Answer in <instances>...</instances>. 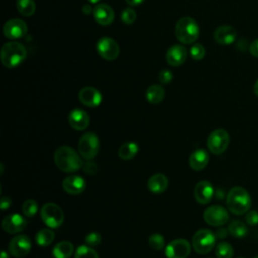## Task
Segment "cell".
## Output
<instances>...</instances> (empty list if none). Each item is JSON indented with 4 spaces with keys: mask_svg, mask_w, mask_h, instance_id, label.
Returning <instances> with one entry per match:
<instances>
[{
    "mask_svg": "<svg viewBox=\"0 0 258 258\" xmlns=\"http://www.w3.org/2000/svg\"><path fill=\"white\" fill-rule=\"evenodd\" d=\"M54 164L63 172H76L83 167V161L76 150L70 146H59L53 154Z\"/></svg>",
    "mask_w": 258,
    "mask_h": 258,
    "instance_id": "1",
    "label": "cell"
},
{
    "mask_svg": "<svg viewBox=\"0 0 258 258\" xmlns=\"http://www.w3.org/2000/svg\"><path fill=\"white\" fill-rule=\"evenodd\" d=\"M228 210L234 215L246 214L252 205L249 192L242 186L232 187L226 196Z\"/></svg>",
    "mask_w": 258,
    "mask_h": 258,
    "instance_id": "2",
    "label": "cell"
},
{
    "mask_svg": "<svg viewBox=\"0 0 258 258\" xmlns=\"http://www.w3.org/2000/svg\"><path fill=\"white\" fill-rule=\"evenodd\" d=\"M26 55L25 47L17 41H9L1 48V61L6 68L18 67L26 58Z\"/></svg>",
    "mask_w": 258,
    "mask_h": 258,
    "instance_id": "3",
    "label": "cell"
},
{
    "mask_svg": "<svg viewBox=\"0 0 258 258\" xmlns=\"http://www.w3.org/2000/svg\"><path fill=\"white\" fill-rule=\"evenodd\" d=\"M175 36L184 44L194 43L200 34V27L197 21L188 16L181 17L175 24Z\"/></svg>",
    "mask_w": 258,
    "mask_h": 258,
    "instance_id": "4",
    "label": "cell"
},
{
    "mask_svg": "<svg viewBox=\"0 0 258 258\" xmlns=\"http://www.w3.org/2000/svg\"><path fill=\"white\" fill-rule=\"evenodd\" d=\"M216 236L209 229L198 230L191 239V246L194 250L201 255L209 253L216 245Z\"/></svg>",
    "mask_w": 258,
    "mask_h": 258,
    "instance_id": "5",
    "label": "cell"
},
{
    "mask_svg": "<svg viewBox=\"0 0 258 258\" xmlns=\"http://www.w3.org/2000/svg\"><path fill=\"white\" fill-rule=\"evenodd\" d=\"M100 149L99 137L94 132L84 133L78 143V150L80 155L86 160L95 158Z\"/></svg>",
    "mask_w": 258,
    "mask_h": 258,
    "instance_id": "6",
    "label": "cell"
},
{
    "mask_svg": "<svg viewBox=\"0 0 258 258\" xmlns=\"http://www.w3.org/2000/svg\"><path fill=\"white\" fill-rule=\"evenodd\" d=\"M40 218L48 228L56 229L62 225L64 214L56 204L46 203L40 209Z\"/></svg>",
    "mask_w": 258,
    "mask_h": 258,
    "instance_id": "7",
    "label": "cell"
},
{
    "mask_svg": "<svg viewBox=\"0 0 258 258\" xmlns=\"http://www.w3.org/2000/svg\"><path fill=\"white\" fill-rule=\"evenodd\" d=\"M230 144V135L223 129H215L212 131L207 140V146L210 152L215 155H220L224 153Z\"/></svg>",
    "mask_w": 258,
    "mask_h": 258,
    "instance_id": "8",
    "label": "cell"
},
{
    "mask_svg": "<svg viewBox=\"0 0 258 258\" xmlns=\"http://www.w3.org/2000/svg\"><path fill=\"white\" fill-rule=\"evenodd\" d=\"M205 222L213 227H221L228 223L229 214L228 211L219 205H214L208 207L203 214Z\"/></svg>",
    "mask_w": 258,
    "mask_h": 258,
    "instance_id": "9",
    "label": "cell"
},
{
    "mask_svg": "<svg viewBox=\"0 0 258 258\" xmlns=\"http://www.w3.org/2000/svg\"><path fill=\"white\" fill-rule=\"evenodd\" d=\"M8 250L14 257H24L31 250V240L27 235H16L10 240Z\"/></svg>",
    "mask_w": 258,
    "mask_h": 258,
    "instance_id": "10",
    "label": "cell"
},
{
    "mask_svg": "<svg viewBox=\"0 0 258 258\" xmlns=\"http://www.w3.org/2000/svg\"><path fill=\"white\" fill-rule=\"evenodd\" d=\"M97 51L101 57L107 60L116 59L119 55L120 48L118 43L110 37H102L99 39L96 45Z\"/></svg>",
    "mask_w": 258,
    "mask_h": 258,
    "instance_id": "11",
    "label": "cell"
},
{
    "mask_svg": "<svg viewBox=\"0 0 258 258\" xmlns=\"http://www.w3.org/2000/svg\"><path fill=\"white\" fill-rule=\"evenodd\" d=\"M191 245L185 239H175L165 247L167 258H186L190 254Z\"/></svg>",
    "mask_w": 258,
    "mask_h": 258,
    "instance_id": "12",
    "label": "cell"
},
{
    "mask_svg": "<svg viewBox=\"0 0 258 258\" xmlns=\"http://www.w3.org/2000/svg\"><path fill=\"white\" fill-rule=\"evenodd\" d=\"M3 33L9 39H18L27 33V25L23 20L13 18L4 24Z\"/></svg>",
    "mask_w": 258,
    "mask_h": 258,
    "instance_id": "13",
    "label": "cell"
},
{
    "mask_svg": "<svg viewBox=\"0 0 258 258\" xmlns=\"http://www.w3.org/2000/svg\"><path fill=\"white\" fill-rule=\"evenodd\" d=\"M27 225L25 218L19 214H10L2 220V229L9 234L22 232Z\"/></svg>",
    "mask_w": 258,
    "mask_h": 258,
    "instance_id": "14",
    "label": "cell"
},
{
    "mask_svg": "<svg viewBox=\"0 0 258 258\" xmlns=\"http://www.w3.org/2000/svg\"><path fill=\"white\" fill-rule=\"evenodd\" d=\"M80 102L90 108L98 107L102 102V94L99 90L93 87H85L79 92Z\"/></svg>",
    "mask_w": 258,
    "mask_h": 258,
    "instance_id": "15",
    "label": "cell"
},
{
    "mask_svg": "<svg viewBox=\"0 0 258 258\" xmlns=\"http://www.w3.org/2000/svg\"><path fill=\"white\" fill-rule=\"evenodd\" d=\"M215 194L213 184L208 180L199 181L194 189V196L196 201L201 205L209 204Z\"/></svg>",
    "mask_w": 258,
    "mask_h": 258,
    "instance_id": "16",
    "label": "cell"
},
{
    "mask_svg": "<svg viewBox=\"0 0 258 258\" xmlns=\"http://www.w3.org/2000/svg\"><path fill=\"white\" fill-rule=\"evenodd\" d=\"M61 186L66 192L76 196L82 194L85 190L87 184L81 175L72 174L63 178Z\"/></svg>",
    "mask_w": 258,
    "mask_h": 258,
    "instance_id": "17",
    "label": "cell"
},
{
    "mask_svg": "<svg viewBox=\"0 0 258 258\" xmlns=\"http://www.w3.org/2000/svg\"><path fill=\"white\" fill-rule=\"evenodd\" d=\"M69 124L75 130H85L90 124V117L86 111L76 108L73 109L69 114Z\"/></svg>",
    "mask_w": 258,
    "mask_h": 258,
    "instance_id": "18",
    "label": "cell"
},
{
    "mask_svg": "<svg viewBox=\"0 0 258 258\" xmlns=\"http://www.w3.org/2000/svg\"><path fill=\"white\" fill-rule=\"evenodd\" d=\"M237 31L233 26L221 25L214 32V39L222 45H228L236 40Z\"/></svg>",
    "mask_w": 258,
    "mask_h": 258,
    "instance_id": "19",
    "label": "cell"
},
{
    "mask_svg": "<svg viewBox=\"0 0 258 258\" xmlns=\"http://www.w3.org/2000/svg\"><path fill=\"white\" fill-rule=\"evenodd\" d=\"M93 15L95 20L103 26L110 25L114 20V11L107 4H98L93 9Z\"/></svg>",
    "mask_w": 258,
    "mask_h": 258,
    "instance_id": "20",
    "label": "cell"
},
{
    "mask_svg": "<svg viewBox=\"0 0 258 258\" xmlns=\"http://www.w3.org/2000/svg\"><path fill=\"white\" fill-rule=\"evenodd\" d=\"M209 160H210V157H209L208 151L203 148H199V149H196L189 155L188 163L191 169L199 171L204 169L208 165Z\"/></svg>",
    "mask_w": 258,
    "mask_h": 258,
    "instance_id": "21",
    "label": "cell"
},
{
    "mask_svg": "<svg viewBox=\"0 0 258 258\" xmlns=\"http://www.w3.org/2000/svg\"><path fill=\"white\" fill-rule=\"evenodd\" d=\"M186 59V49L182 45H172L166 52V61L172 66L177 67L182 64Z\"/></svg>",
    "mask_w": 258,
    "mask_h": 258,
    "instance_id": "22",
    "label": "cell"
},
{
    "mask_svg": "<svg viewBox=\"0 0 258 258\" xmlns=\"http://www.w3.org/2000/svg\"><path fill=\"white\" fill-rule=\"evenodd\" d=\"M168 186V178L163 173H155L151 175L147 181V187L152 194H161Z\"/></svg>",
    "mask_w": 258,
    "mask_h": 258,
    "instance_id": "23",
    "label": "cell"
},
{
    "mask_svg": "<svg viewBox=\"0 0 258 258\" xmlns=\"http://www.w3.org/2000/svg\"><path fill=\"white\" fill-rule=\"evenodd\" d=\"M165 96V91L160 85H151L147 88L145 97L150 104H159L163 101Z\"/></svg>",
    "mask_w": 258,
    "mask_h": 258,
    "instance_id": "24",
    "label": "cell"
},
{
    "mask_svg": "<svg viewBox=\"0 0 258 258\" xmlns=\"http://www.w3.org/2000/svg\"><path fill=\"white\" fill-rule=\"evenodd\" d=\"M74 253V245L70 241H60L52 249L54 258H70Z\"/></svg>",
    "mask_w": 258,
    "mask_h": 258,
    "instance_id": "25",
    "label": "cell"
},
{
    "mask_svg": "<svg viewBox=\"0 0 258 258\" xmlns=\"http://www.w3.org/2000/svg\"><path fill=\"white\" fill-rule=\"evenodd\" d=\"M139 146L135 142H126L118 149V156L123 160H130L138 153Z\"/></svg>",
    "mask_w": 258,
    "mask_h": 258,
    "instance_id": "26",
    "label": "cell"
},
{
    "mask_svg": "<svg viewBox=\"0 0 258 258\" xmlns=\"http://www.w3.org/2000/svg\"><path fill=\"white\" fill-rule=\"evenodd\" d=\"M54 236L55 234L51 228H44L37 232L35 236V242L38 246L47 247L53 242Z\"/></svg>",
    "mask_w": 258,
    "mask_h": 258,
    "instance_id": "27",
    "label": "cell"
},
{
    "mask_svg": "<svg viewBox=\"0 0 258 258\" xmlns=\"http://www.w3.org/2000/svg\"><path fill=\"white\" fill-rule=\"evenodd\" d=\"M228 231H229V234L232 237L238 238V239L244 238L248 233V229L246 227V224L243 223L240 220L232 221L228 226Z\"/></svg>",
    "mask_w": 258,
    "mask_h": 258,
    "instance_id": "28",
    "label": "cell"
},
{
    "mask_svg": "<svg viewBox=\"0 0 258 258\" xmlns=\"http://www.w3.org/2000/svg\"><path fill=\"white\" fill-rule=\"evenodd\" d=\"M16 8L21 15L29 17L34 14L36 6L33 0H17Z\"/></svg>",
    "mask_w": 258,
    "mask_h": 258,
    "instance_id": "29",
    "label": "cell"
},
{
    "mask_svg": "<svg viewBox=\"0 0 258 258\" xmlns=\"http://www.w3.org/2000/svg\"><path fill=\"white\" fill-rule=\"evenodd\" d=\"M215 254L217 258H233L234 249L230 243L223 241L216 245Z\"/></svg>",
    "mask_w": 258,
    "mask_h": 258,
    "instance_id": "30",
    "label": "cell"
},
{
    "mask_svg": "<svg viewBox=\"0 0 258 258\" xmlns=\"http://www.w3.org/2000/svg\"><path fill=\"white\" fill-rule=\"evenodd\" d=\"M75 258H99L97 251L93 248L85 245H80L75 252Z\"/></svg>",
    "mask_w": 258,
    "mask_h": 258,
    "instance_id": "31",
    "label": "cell"
},
{
    "mask_svg": "<svg viewBox=\"0 0 258 258\" xmlns=\"http://www.w3.org/2000/svg\"><path fill=\"white\" fill-rule=\"evenodd\" d=\"M38 212V205L34 200H26L22 205V213L25 217H34Z\"/></svg>",
    "mask_w": 258,
    "mask_h": 258,
    "instance_id": "32",
    "label": "cell"
},
{
    "mask_svg": "<svg viewBox=\"0 0 258 258\" xmlns=\"http://www.w3.org/2000/svg\"><path fill=\"white\" fill-rule=\"evenodd\" d=\"M148 245L153 250H156V251L162 250L165 246V241H164L163 236L158 233H154V234L150 235V237L148 239Z\"/></svg>",
    "mask_w": 258,
    "mask_h": 258,
    "instance_id": "33",
    "label": "cell"
},
{
    "mask_svg": "<svg viewBox=\"0 0 258 258\" xmlns=\"http://www.w3.org/2000/svg\"><path fill=\"white\" fill-rule=\"evenodd\" d=\"M189 53H190V56L196 59V60H201L205 57V54H206V50H205V47L200 44V43H195L191 47H190V50H189Z\"/></svg>",
    "mask_w": 258,
    "mask_h": 258,
    "instance_id": "34",
    "label": "cell"
},
{
    "mask_svg": "<svg viewBox=\"0 0 258 258\" xmlns=\"http://www.w3.org/2000/svg\"><path fill=\"white\" fill-rule=\"evenodd\" d=\"M121 20L127 24L130 25L136 20V12L132 8H125L121 13Z\"/></svg>",
    "mask_w": 258,
    "mask_h": 258,
    "instance_id": "35",
    "label": "cell"
},
{
    "mask_svg": "<svg viewBox=\"0 0 258 258\" xmlns=\"http://www.w3.org/2000/svg\"><path fill=\"white\" fill-rule=\"evenodd\" d=\"M102 241V237L97 232H91L85 237V243L90 247H97L100 245Z\"/></svg>",
    "mask_w": 258,
    "mask_h": 258,
    "instance_id": "36",
    "label": "cell"
},
{
    "mask_svg": "<svg viewBox=\"0 0 258 258\" xmlns=\"http://www.w3.org/2000/svg\"><path fill=\"white\" fill-rule=\"evenodd\" d=\"M82 169L84 170L85 173L90 174V175H93V174L97 173V171H98V165H97V163L94 162L93 160H87V161L83 164Z\"/></svg>",
    "mask_w": 258,
    "mask_h": 258,
    "instance_id": "37",
    "label": "cell"
},
{
    "mask_svg": "<svg viewBox=\"0 0 258 258\" xmlns=\"http://www.w3.org/2000/svg\"><path fill=\"white\" fill-rule=\"evenodd\" d=\"M246 223L250 226L258 225V212L255 210H249L245 216Z\"/></svg>",
    "mask_w": 258,
    "mask_h": 258,
    "instance_id": "38",
    "label": "cell"
},
{
    "mask_svg": "<svg viewBox=\"0 0 258 258\" xmlns=\"http://www.w3.org/2000/svg\"><path fill=\"white\" fill-rule=\"evenodd\" d=\"M172 73L169 70H162L158 75V80L161 84H169L172 81Z\"/></svg>",
    "mask_w": 258,
    "mask_h": 258,
    "instance_id": "39",
    "label": "cell"
},
{
    "mask_svg": "<svg viewBox=\"0 0 258 258\" xmlns=\"http://www.w3.org/2000/svg\"><path fill=\"white\" fill-rule=\"evenodd\" d=\"M11 204H12V201H11V199H10L9 197H5V196H3V197L1 198V202H0V208H1V210H2V211H4V210H7V209H9V208H10Z\"/></svg>",
    "mask_w": 258,
    "mask_h": 258,
    "instance_id": "40",
    "label": "cell"
},
{
    "mask_svg": "<svg viewBox=\"0 0 258 258\" xmlns=\"http://www.w3.org/2000/svg\"><path fill=\"white\" fill-rule=\"evenodd\" d=\"M249 51H250L251 55H253L254 57H258V38H256L255 40H253L250 43Z\"/></svg>",
    "mask_w": 258,
    "mask_h": 258,
    "instance_id": "41",
    "label": "cell"
},
{
    "mask_svg": "<svg viewBox=\"0 0 258 258\" xmlns=\"http://www.w3.org/2000/svg\"><path fill=\"white\" fill-rule=\"evenodd\" d=\"M228 233H229L228 229H225V228H219V229H217V230H216V232H215V236H216V238H217V239L223 240V239L227 238Z\"/></svg>",
    "mask_w": 258,
    "mask_h": 258,
    "instance_id": "42",
    "label": "cell"
},
{
    "mask_svg": "<svg viewBox=\"0 0 258 258\" xmlns=\"http://www.w3.org/2000/svg\"><path fill=\"white\" fill-rule=\"evenodd\" d=\"M144 0H126L127 4H129L130 6H137L140 5Z\"/></svg>",
    "mask_w": 258,
    "mask_h": 258,
    "instance_id": "43",
    "label": "cell"
},
{
    "mask_svg": "<svg viewBox=\"0 0 258 258\" xmlns=\"http://www.w3.org/2000/svg\"><path fill=\"white\" fill-rule=\"evenodd\" d=\"M82 11H83L85 14H90L91 12H93V10H92V8H91V6H90L89 4H85V5L83 6V8H82Z\"/></svg>",
    "mask_w": 258,
    "mask_h": 258,
    "instance_id": "44",
    "label": "cell"
},
{
    "mask_svg": "<svg viewBox=\"0 0 258 258\" xmlns=\"http://www.w3.org/2000/svg\"><path fill=\"white\" fill-rule=\"evenodd\" d=\"M216 197H217V199H219V200H222L225 196H224V191L221 189V188H218L217 190H216Z\"/></svg>",
    "mask_w": 258,
    "mask_h": 258,
    "instance_id": "45",
    "label": "cell"
},
{
    "mask_svg": "<svg viewBox=\"0 0 258 258\" xmlns=\"http://www.w3.org/2000/svg\"><path fill=\"white\" fill-rule=\"evenodd\" d=\"M253 92H254V94L258 97V80L255 82V84H254V86H253Z\"/></svg>",
    "mask_w": 258,
    "mask_h": 258,
    "instance_id": "46",
    "label": "cell"
},
{
    "mask_svg": "<svg viewBox=\"0 0 258 258\" xmlns=\"http://www.w3.org/2000/svg\"><path fill=\"white\" fill-rule=\"evenodd\" d=\"M1 258H9L8 254L6 253V251H2L1 252Z\"/></svg>",
    "mask_w": 258,
    "mask_h": 258,
    "instance_id": "47",
    "label": "cell"
},
{
    "mask_svg": "<svg viewBox=\"0 0 258 258\" xmlns=\"http://www.w3.org/2000/svg\"><path fill=\"white\" fill-rule=\"evenodd\" d=\"M89 2H91V3H93V4H97L99 1H101V0H88Z\"/></svg>",
    "mask_w": 258,
    "mask_h": 258,
    "instance_id": "48",
    "label": "cell"
},
{
    "mask_svg": "<svg viewBox=\"0 0 258 258\" xmlns=\"http://www.w3.org/2000/svg\"><path fill=\"white\" fill-rule=\"evenodd\" d=\"M254 258H258V255H257V256H255V257H254Z\"/></svg>",
    "mask_w": 258,
    "mask_h": 258,
    "instance_id": "49",
    "label": "cell"
},
{
    "mask_svg": "<svg viewBox=\"0 0 258 258\" xmlns=\"http://www.w3.org/2000/svg\"><path fill=\"white\" fill-rule=\"evenodd\" d=\"M240 258H242V257H240Z\"/></svg>",
    "mask_w": 258,
    "mask_h": 258,
    "instance_id": "50",
    "label": "cell"
}]
</instances>
